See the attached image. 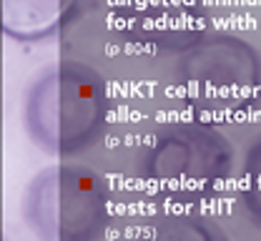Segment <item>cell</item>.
<instances>
[{"mask_svg": "<svg viewBox=\"0 0 261 241\" xmlns=\"http://www.w3.org/2000/svg\"><path fill=\"white\" fill-rule=\"evenodd\" d=\"M20 121L25 136L40 151L58 158L78 156L96 146L108 128V83L81 61L43 66L23 91Z\"/></svg>", "mask_w": 261, "mask_h": 241, "instance_id": "1", "label": "cell"}, {"mask_svg": "<svg viewBox=\"0 0 261 241\" xmlns=\"http://www.w3.org/2000/svg\"><path fill=\"white\" fill-rule=\"evenodd\" d=\"M168 83L196 118H239L261 103V53L241 35L206 31L173 53Z\"/></svg>", "mask_w": 261, "mask_h": 241, "instance_id": "2", "label": "cell"}, {"mask_svg": "<svg viewBox=\"0 0 261 241\" xmlns=\"http://www.w3.org/2000/svg\"><path fill=\"white\" fill-rule=\"evenodd\" d=\"M138 241H231L211 219L196 213H171L159 219Z\"/></svg>", "mask_w": 261, "mask_h": 241, "instance_id": "7", "label": "cell"}, {"mask_svg": "<svg viewBox=\"0 0 261 241\" xmlns=\"http://www.w3.org/2000/svg\"><path fill=\"white\" fill-rule=\"evenodd\" d=\"M130 13V35L136 43H151L153 48H173L181 50V40L166 25V20L176 23L181 31L191 38L206 33L198 28L201 5L196 0H133Z\"/></svg>", "mask_w": 261, "mask_h": 241, "instance_id": "5", "label": "cell"}, {"mask_svg": "<svg viewBox=\"0 0 261 241\" xmlns=\"http://www.w3.org/2000/svg\"><path fill=\"white\" fill-rule=\"evenodd\" d=\"M73 0H0V31L5 38L31 45L56 38Z\"/></svg>", "mask_w": 261, "mask_h": 241, "instance_id": "6", "label": "cell"}, {"mask_svg": "<svg viewBox=\"0 0 261 241\" xmlns=\"http://www.w3.org/2000/svg\"><path fill=\"white\" fill-rule=\"evenodd\" d=\"M233 171V146L211 121H171L146 141L138 176L163 201L198 204L219 196Z\"/></svg>", "mask_w": 261, "mask_h": 241, "instance_id": "3", "label": "cell"}, {"mask_svg": "<svg viewBox=\"0 0 261 241\" xmlns=\"http://www.w3.org/2000/svg\"><path fill=\"white\" fill-rule=\"evenodd\" d=\"M108 181L81 164H50L20 196V216L38 241H100L111 224Z\"/></svg>", "mask_w": 261, "mask_h": 241, "instance_id": "4", "label": "cell"}, {"mask_svg": "<svg viewBox=\"0 0 261 241\" xmlns=\"http://www.w3.org/2000/svg\"><path fill=\"white\" fill-rule=\"evenodd\" d=\"M239 201L244 211L261 226V133L246 148L239 176Z\"/></svg>", "mask_w": 261, "mask_h": 241, "instance_id": "8", "label": "cell"}]
</instances>
